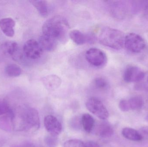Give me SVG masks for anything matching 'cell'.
I'll use <instances>...</instances> for the list:
<instances>
[{"instance_id":"cell-1","label":"cell","mask_w":148,"mask_h":147,"mask_svg":"<svg viewBox=\"0 0 148 147\" xmlns=\"http://www.w3.org/2000/svg\"><path fill=\"white\" fill-rule=\"evenodd\" d=\"M70 28L69 23L66 18L56 16L47 20L42 26V35L55 40L63 41L66 40Z\"/></svg>"},{"instance_id":"cell-2","label":"cell","mask_w":148,"mask_h":147,"mask_svg":"<svg viewBox=\"0 0 148 147\" xmlns=\"http://www.w3.org/2000/svg\"><path fill=\"white\" fill-rule=\"evenodd\" d=\"M125 37L121 31L104 27L100 30L98 39L99 42L103 45L115 50H120L124 46Z\"/></svg>"},{"instance_id":"cell-3","label":"cell","mask_w":148,"mask_h":147,"mask_svg":"<svg viewBox=\"0 0 148 147\" xmlns=\"http://www.w3.org/2000/svg\"><path fill=\"white\" fill-rule=\"evenodd\" d=\"M19 129L23 131H36L40 127V121L38 111L34 108H24L19 114Z\"/></svg>"},{"instance_id":"cell-4","label":"cell","mask_w":148,"mask_h":147,"mask_svg":"<svg viewBox=\"0 0 148 147\" xmlns=\"http://www.w3.org/2000/svg\"><path fill=\"white\" fill-rule=\"evenodd\" d=\"M85 57L89 64L97 68L104 67L108 62L106 54L101 49L96 47H92L87 50Z\"/></svg>"},{"instance_id":"cell-5","label":"cell","mask_w":148,"mask_h":147,"mask_svg":"<svg viewBox=\"0 0 148 147\" xmlns=\"http://www.w3.org/2000/svg\"><path fill=\"white\" fill-rule=\"evenodd\" d=\"M124 45L131 52L138 53L145 48L146 43L143 38L139 35L131 33L126 35Z\"/></svg>"},{"instance_id":"cell-6","label":"cell","mask_w":148,"mask_h":147,"mask_svg":"<svg viewBox=\"0 0 148 147\" xmlns=\"http://www.w3.org/2000/svg\"><path fill=\"white\" fill-rule=\"evenodd\" d=\"M86 106L89 111L100 119L106 120L108 117V110L103 103L97 98H89L86 102Z\"/></svg>"},{"instance_id":"cell-7","label":"cell","mask_w":148,"mask_h":147,"mask_svg":"<svg viewBox=\"0 0 148 147\" xmlns=\"http://www.w3.org/2000/svg\"><path fill=\"white\" fill-rule=\"evenodd\" d=\"M41 46L38 41L35 39L27 41L23 47V51L27 58L30 59L39 58L43 52Z\"/></svg>"},{"instance_id":"cell-8","label":"cell","mask_w":148,"mask_h":147,"mask_svg":"<svg viewBox=\"0 0 148 147\" xmlns=\"http://www.w3.org/2000/svg\"><path fill=\"white\" fill-rule=\"evenodd\" d=\"M145 73L139 67L136 66H129L124 71L123 79L127 83L140 82L144 79Z\"/></svg>"},{"instance_id":"cell-9","label":"cell","mask_w":148,"mask_h":147,"mask_svg":"<svg viewBox=\"0 0 148 147\" xmlns=\"http://www.w3.org/2000/svg\"><path fill=\"white\" fill-rule=\"evenodd\" d=\"M44 123L46 130L51 135L56 136L61 133L62 130L61 123L54 116L49 115L45 117Z\"/></svg>"},{"instance_id":"cell-10","label":"cell","mask_w":148,"mask_h":147,"mask_svg":"<svg viewBox=\"0 0 148 147\" xmlns=\"http://www.w3.org/2000/svg\"><path fill=\"white\" fill-rule=\"evenodd\" d=\"M0 51L5 56H11L14 59L19 56V47L14 41H8L3 44L0 47Z\"/></svg>"},{"instance_id":"cell-11","label":"cell","mask_w":148,"mask_h":147,"mask_svg":"<svg viewBox=\"0 0 148 147\" xmlns=\"http://www.w3.org/2000/svg\"><path fill=\"white\" fill-rule=\"evenodd\" d=\"M69 36L74 43L77 45H83L87 42L91 43L94 39L92 36L86 35L77 29L71 30L69 32Z\"/></svg>"},{"instance_id":"cell-12","label":"cell","mask_w":148,"mask_h":147,"mask_svg":"<svg viewBox=\"0 0 148 147\" xmlns=\"http://www.w3.org/2000/svg\"><path fill=\"white\" fill-rule=\"evenodd\" d=\"M15 22L11 18H4L0 20V28L6 36L12 37L14 35V27Z\"/></svg>"},{"instance_id":"cell-13","label":"cell","mask_w":148,"mask_h":147,"mask_svg":"<svg viewBox=\"0 0 148 147\" xmlns=\"http://www.w3.org/2000/svg\"><path fill=\"white\" fill-rule=\"evenodd\" d=\"M38 42L42 50L48 51H53L56 49L58 43L53 39L43 35L40 37Z\"/></svg>"},{"instance_id":"cell-14","label":"cell","mask_w":148,"mask_h":147,"mask_svg":"<svg viewBox=\"0 0 148 147\" xmlns=\"http://www.w3.org/2000/svg\"><path fill=\"white\" fill-rule=\"evenodd\" d=\"M29 2L37 9L39 14L42 17H47L49 13V8L47 2L42 0L30 1Z\"/></svg>"},{"instance_id":"cell-15","label":"cell","mask_w":148,"mask_h":147,"mask_svg":"<svg viewBox=\"0 0 148 147\" xmlns=\"http://www.w3.org/2000/svg\"><path fill=\"white\" fill-rule=\"evenodd\" d=\"M122 134L125 138L133 141H140L143 139L142 136L138 131L131 128H124Z\"/></svg>"},{"instance_id":"cell-16","label":"cell","mask_w":148,"mask_h":147,"mask_svg":"<svg viewBox=\"0 0 148 147\" xmlns=\"http://www.w3.org/2000/svg\"><path fill=\"white\" fill-rule=\"evenodd\" d=\"M96 133L100 137L107 138L110 137L113 134L114 130L108 123H102L97 127Z\"/></svg>"},{"instance_id":"cell-17","label":"cell","mask_w":148,"mask_h":147,"mask_svg":"<svg viewBox=\"0 0 148 147\" xmlns=\"http://www.w3.org/2000/svg\"><path fill=\"white\" fill-rule=\"evenodd\" d=\"M82 126L84 129L87 133H90L95 125L94 118L88 114H84L81 119Z\"/></svg>"},{"instance_id":"cell-18","label":"cell","mask_w":148,"mask_h":147,"mask_svg":"<svg viewBox=\"0 0 148 147\" xmlns=\"http://www.w3.org/2000/svg\"><path fill=\"white\" fill-rule=\"evenodd\" d=\"M43 83L47 88L56 89L61 84V79L55 75H50L45 77L43 79Z\"/></svg>"},{"instance_id":"cell-19","label":"cell","mask_w":148,"mask_h":147,"mask_svg":"<svg viewBox=\"0 0 148 147\" xmlns=\"http://www.w3.org/2000/svg\"><path fill=\"white\" fill-rule=\"evenodd\" d=\"M5 71L7 76L10 77H18L22 72L21 68L14 64H10L7 66L5 68Z\"/></svg>"},{"instance_id":"cell-20","label":"cell","mask_w":148,"mask_h":147,"mask_svg":"<svg viewBox=\"0 0 148 147\" xmlns=\"http://www.w3.org/2000/svg\"><path fill=\"white\" fill-rule=\"evenodd\" d=\"M130 109L133 110L140 109L144 104V101L141 97L135 96L128 100Z\"/></svg>"},{"instance_id":"cell-21","label":"cell","mask_w":148,"mask_h":147,"mask_svg":"<svg viewBox=\"0 0 148 147\" xmlns=\"http://www.w3.org/2000/svg\"><path fill=\"white\" fill-rule=\"evenodd\" d=\"M64 147H85L84 142L80 140L73 139L65 142Z\"/></svg>"},{"instance_id":"cell-22","label":"cell","mask_w":148,"mask_h":147,"mask_svg":"<svg viewBox=\"0 0 148 147\" xmlns=\"http://www.w3.org/2000/svg\"><path fill=\"white\" fill-rule=\"evenodd\" d=\"M11 110L7 101L4 99H0V116L8 114Z\"/></svg>"},{"instance_id":"cell-23","label":"cell","mask_w":148,"mask_h":147,"mask_svg":"<svg viewBox=\"0 0 148 147\" xmlns=\"http://www.w3.org/2000/svg\"><path fill=\"white\" fill-rule=\"evenodd\" d=\"M95 86L101 89H106L108 86V83L102 77H97L95 80Z\"/></svg>"},{"instance_id":"cell-24","label":"cell","mask_w":148,"mask_h":147,"mask_svg":"<svg viewBox=\"0 0 148 147\" xmlns=\"http://www.w3.org/2000/svg\"><path fill=\"white\" fill-rule=\"evenodd\" d=\"M119 108L122 111L127 112L130 109L128 101L126 100H121L119 104Z\"/></svg>"},{"instance_id":"cell-25","label":"cell","mask_w":148,"mask_h":147,"mask_svg":"<svg viewBox=\"0 0 148 147\" xmlns=\"http://www.w3.org/2000/svg\"><path fill=\"white\" fill-rule=\"evenodd\" d=\"M56 136H48L46 138L45 141H46V143L48 146H49V147H54L55 146L57 143L56 139L55 138Z\"/></svg>"},{"instance_id":"cell-26","label":"cell","mask_w":148,"mask_h":147,"mask_svg":"<svg viewBox=\"0 0 148 147\" xmlns=\"http://www.w3.org/2000/svg\"><path fill=\"white\" fill-rule=\"evenodd\" d=\"M84 145L85 147H101L98 143L91 141L87 142Z\"/></svg>"}]
</instances>
